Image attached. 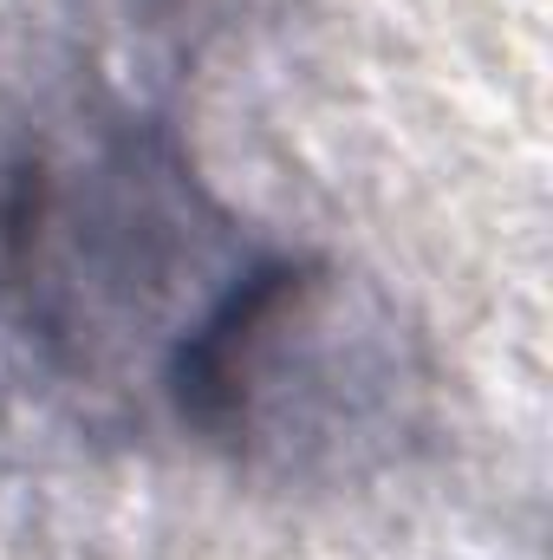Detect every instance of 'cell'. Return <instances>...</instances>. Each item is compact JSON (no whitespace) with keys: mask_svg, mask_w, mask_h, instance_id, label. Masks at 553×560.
Segmentation results:
<instances>
[{"mask_svg":"<svg viewBox=\"0 0 553 560\" xmlns=\"http://www.w3.org/2000/svg\"><path fill=\"white\" fill-rule=\"evenodd\" d=\"M248 255L169 118L105 112L0 163V339L52 392H163Z\"/></svg>","mask_w":553,"mask_h":560,"instance_id":"6da1fadb","label":"cell"},{"mask_svg":"<svg viewBox=\"0 0 553 560\" xmlns=\"http://www.w3.org/2000/svg\"><path fill=\"white\" fill-rule=\"evenodd\" d=\"M156 398L242 469L358 482L423 443L436 365L378 280L326 255L255 248L176 346Z\"/></svg>","mask_w":553,"mask_h":560,"instance_id":"7a4b0ae2","label":"cell"}]
</instances>
